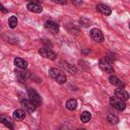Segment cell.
Returning <instances> with one entry per match:
<instances>
[{
  "instance_id": "cell-1",
  "label": "cell",
  "mask_w": 130,
  "mask_h": 130,
  "mask_svg": "<svg viewBox=\"0 0 130 130\" xmlns=\"http://www.w3.org/2000/svg\"><path fill=\"white\" fill-rule=\"evenodd\" d=\"M49 75H50L51 78H53L55 81H57L60 84L65 83L66 80H67L66 74L63 71H61L60 69H57V68H51L49 70Z\"/></svg>"
},
{
  "instance_id": "cell-2",
  "label": "cell",
  "mask_w": 130,
  "mask_h": 130,
  "mask_svg": "<svg viewBox=\"0 0 130 130\" xmlns=\"http://www.w3.org/2000/svg\"><path fill=\"white\" fill-rule=\"evenodd\" d=\"M110 104L117 111H124L125 108H126L125 101H123V100H121L117 96H111L110 98Z\"/></svg>"
},
{
  "instance_id": "cell-3",
  "label": "cell",
  "mask_w": 130,
  "mask_h": 130,
  "mask_svg": "<svg viewBox=\"0 0 130 130\" xmlns=\"http://www.w3.org/2000/svg\"><path fill=\"white\" fill-rule=\"evenodd\" d=\"M27 94H28L29 100L35 104L36 107H39V106L42 105V99H41L40 94L34 88H28L27 89Z\"/></svg>"
},
{
  "instance_id": "cell-4",
  "label": "cell",
  "mask_w": 130,
  "mask_h": 130,
  "mask_svg": "<svg viewBox=\"0 0 130 130\" xmlns=\"http://www.w3.org/2000/svg\"><path fill=\"white\" fill-rule=\"evenodd\" d=\"M38 53H39L42 57H44V58H46V59H50V60H55L56 57H57V55H56L52 50H50V49H48V48H41V49L38 51Z\"/></svg>"
},
{
  "instance_id": "cell-5",
  "label": "cell",
  "mask_w": 130,
  "mask_h": 130,
  "mask_svg": "<svg viewBox=\"0 0 130 130\" xmlns=\"http://www.w3.org/2000/svg\"><path fill=\"white\" fill-rule=\"evenodd\" d=\"M89 34H90V37H91V39L94 41V42H96V43H102V42H104V35H103V32L99 29V28H91L90 29V31H89Z\"/></svg>"
},
{
  "instance_id": "cell-6",
  "label": "cell",
  "mask_w": 130,
  "mask_h": 130,
  "mask_svg": "<svg viewBox=\"0 0 130 130\" xmlns=\"http://www.w3.org/2000/svg\"><path fill=\"white\" fill-rule=\"evenodd\" d=\"M44 27L52 34H57L59 31V24L53 20H47L44 23Z\"/></svg>"
},
{
  "instance_id": "cell-7",
  "label": "cell",
  "mask_w": 130,
  "mask_h": 130,
  "mask_svg": "<svg viewBox=\"0 0 130 130\" xmlns=\"http://www.w3.org/2000/svg\"><path fill=\"white\" fill-rule=\"evenodd\" d=\"M99 66H100V68L102 69V71H104V72H106V73H114V72H115V70H114L113 66L111 65V63H109V62H108L107 60H105V59L100 60Z\"/></svg>"
},
{
  "instance_id": "cell-8",
  "label": "cell",
  "mask_w": 130,
  "mask_h": 130,
  "mask_svg": "<svg viewBox=\"0 0 130 130\" xmlns=\"http://www.w3.org/2000/svg\"><path fill=\"white\" fill-rule=\"evenodd\" d=\"M20 103H21L22 108H23L26 112H29V113L34 112V111L36 110V108H37V107L35 106V104H34L30 100H27V99H23V100H21Z\"/></svg>"
},
{
  "instance_id": "cell-9",
  "label": "cell",
  "mask_w": 130,
  "mask_h": 130,
  "mask_svg": "<svg viewBox=\"0 0 130 130\" xmlns=\"http://www.w3.org/2000/svg\"><path fill=\"white\" fill-rule=\"evenodd\" d=\"M26 8L28 11L34 12V13H41L43 11V7H42V5H40V3L28 2L26 4Z\"/></svg>"
},
{
  "instance_id": "cell-10",
  "label": "cell",
  "mask_w": 130,
  "mask_h": 130,
  "mask_svg": "<svg viewBox=\"0 0 130 130\" xmlns=\"http://www.w3.org/2000/svg\"><path fill=\"white\" fill-rule=\"evenodd\" d=\"M0 122L5 125L6 127H8L9 129H13L14 128V124H13V121L11 118H9L8 116L4 115V114H0Z\"/></svg>"
},
{
  "instance_id": "cell-11",
  "label": "cell",
  "mask_w": 130,
  "mask_h": 130,
  "mask_svg": "<svg viewBox=\"0 0 130 130\" xmlns=\"http://www.w3.org/2000/svg\"><path fill=\"white\" fill-rule=\"evenodd\" d=\"M115 96H117V98H119V99H121L123 101H128L129 93L125 89H123V87H119V88H117L115 90Z\"/></svg>"
},
{
  "instance_id": "cell-12",
  "label": "cell",
  "mask_w": 130,
  "mask_h": 130,
  "mask_svg": "<svg viewBox=\"0 0 130 130\" xmlns=\"http://www.w3.org/2000/svg\"><path fill=\"white\" fill-rule=\"evenodd\" d=\"M95 9H96V11L101 12L104 15H111V13H112L111 8L108 5H105V4H98L95 6Z\"/></svg>"
},
{
  "instance_id": "cell-13",
  "label": "cell",
  "mask_w": 130,
  "mask_h": 130,
  "mask_svg": "<svg viewBox=\"0 0 130 130\" xmlns=\"http://www.w3.org/2000/svg\"><path fill=\"white\" fill-rule=\"evenodd\" d=\"M14 65L18 67L19 69H26L27 68V62L24 59H21L19 57H16L14 59Z\"/></svg>"
},
{
  "instance_id": "cell-14",
  "label": "cell",
  "mask_w": 130,
  "mask_h": 130,
  "mask_svg": "<svg viewBox=\"0 0 130 130\" xmlns=\"http://www.w3.org/2000/svg\"><path fill=\"white\" fill-rule=\"evenodd\" d=\"M109 80H110V82H111V84H113V85H116V86H118V87H125V83L123 82V81H121L117 76H115V75H111L110 77H109Z\"/></svg>"
},
{
  "instance_id": "cell-15",
  "label": "cell",
  "mask_w": 130,
  "mask_h": 130,
  "mask_svg": "<svg viewBox=\"0 0 130 130\" xmlns=\"http://www.w3.org/2000/svg\"><path fill=\"white\" fill-rule=\"evenodd\" d=\"M12 116H13V118H14L15 120L21 121V120H23V119H24V117H25V113H24V111H22V110L18 109V110L13 111Z\"/></svg>"
},
{
  "instance_id": "cell-16",
  "label": "cell",
  "mask_w": 130,
  "mask_h": 130,
  "mask_svg": "<svg viewBox=\"0 0 130 130\" xmlns=\"http://www.w3.org/2000/svg\"><path fill=\"white\" fill-rule=\"evenodd\" d=\"M61 66L67 71V72H69V73H71V74H74V73H76L77 72V69L75 68V67H73L72 65H70V64H68V63H64V62H61Z\"/></svg>"
},
{
  "instance_id": "cell-17",
  "label": "cell",
  "mask_w": 130,
  "mask_h": 130,
  "mask_svg": "<svg viewBox=\"0 0 130 130\" xmlns=\"http://www.w3.org/2000/svg\"><path fill=\"white\" fill-rule=\"evenodd\" d=\"M66 108H67L68 110H70V111L76 110V108H77V102H76V100H74V99L68 100V101L66 102Z\"/></svg>"
},
{
  "instance_id": "cell-18",
  "label": "cell",
  "mask_w": 130,
  "mask_h": 130,
  "mask_svg": "<svg viewBox=\"0 0 130 130\" xmlns=\"http://www.w3.org/2000/svg\"><path fill=\"white\" fill-rule=\"evenodd\" d=\"M91 119V114L88 112V111H84L81 113L80 115V120L82 123H88Z\"/></svg>"
},
{
  "instance_id": "cell-19",
  "label": "cell",
  "mask_w": 130,
  "mask_h": 130,
  "mask_svg": "<svg viewBox=\"0 0 130 130\" xmlns=\"http://www.w3.org/2000/svg\"><path fill=\"white\" fill-rule=\"evenodd\" d=\"M8 25L10 28H15L17 25V17L15 15H12L8 19Z\"/></svg>"
},
{
  "instance_id": "cell-20",
  "label": "cell",
  "mask_w": 130,
  "mask_h": 130,
  "mask_svg": "<svg viewBox=\"0 0 130 130\" xmlns=\"http://www.w3.org/2000/svg\"><path fill=\"white\" fill-rule=\"evenodd\" d=\"M107 119H108V122H110V124H112V125H114V124H117V123L119 122V119H118V117L114 116L113 114H109V115L107 116Z\"/></svg>"
},
{
  "instance_id": "cell-21",
  "label": "cell",
  "mask_w": 130,
  "mask_h": 130,
  "mask_svg": "<svg viewBox=\"0 0 130 130\" xmlns=\"http://www.w3.org/2000/svg\"><path fill=\"white\" fill-rule=\"evenodd\" d=\"M105 60H107L109 63H112V62H114L116 60V55L114 53H112V52H109V53L106 54Z\"/></svg>"
},
{
  "instance_id": "cell-22",
  "label": "cell",
  "mask_w": 130,
  "mask_h": 130,
  "mask_svg": "<svg viewBox=\"0 0 130 130\" xmlns=\"http://www.w3.org/2000/svg\"><path fill=\"white\" fill-rule=\"evenodd\" d=\"M79 23L81 26H84V27H88L90 25V20L87 19L86 17H81L79 18Z\"/></svg>"
},
{
  "instance_id": "cell-23",
  "label": "cell",
  "mask_w": 130,
  "mask_h": 130,
  "mask_svg": "<svg viewBox=\"0 0 130 130\" xmlns=\"http://www.w3.org/2000/svg\"><path fill=\"white\" fill-rule=\"evenodd\" d=\"M52 1L57 3V4H60V5H66L67 4V0H52Z\"/></svg>"
},
{
  "instance_id": "cell-24",
  "label": "cell",
  "mask_w": 130,
  "mask_h": 130,
  "mask_svg": "<svg viewBox=\"0 0 130 130\" xmlns=\"http://www.w3.org/2000/svg\"><path fill=\"white\" fill-rule=\"evenodd\" d=\"M71 2L75 5H80L82 3V0H71Z\"/></svg>"
},
{
  "instance_id": "cell-25",
  "label": "cell",
  "mask_w": 130,
  "mask_h": 130,
  "mask_svg": "<svg viewBox=\"0 0 130 130\" xmlns=\"http://www.w3.org/2000/svg\"><path fill=\"white\" fill-rule=\"evenodd\" d=\"M0 10H1L2 12H4V13H7V12H8V10H7V9H6V8H5L1 3H0Z\"/></svg>"
},
{
  "instance_id": "cell-26",
  "label": "cell",
  "mask_w": 130,
  "mask_h": 130,
  "mask_svg": "<svg viewBox=\"0 0 130 130\" xmlns=\"http://www.w3.org/2000/svg\"><path fill=\"white\" fill-rule=\"evenodd\" d=\"M29 2H34V3H41L43 0H28Z\"/></svg>"
}]
</instances>
